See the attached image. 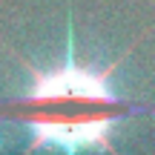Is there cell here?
<instances>
[{
  "label": "cell",
  "instance_id": "cell-1",
  "mask_svg": "<svg viewBox=\"0 0 155 155\" xmlns=\"http://www.w3.org/2000/svg\"><path fill=\"white\" fill-rule=\"evenodd\" d=\"M112 69L115 66H83L69 49L63 63L43 72L32 69V86L23 98L0 106V118L29 127L32 135L26 155L35 150H58L63 155H115V127L129 112H135V106L115 95Z\"/></svg>",
  "mask_w": 155,
  "mask_h": 155
}]
</instances>
